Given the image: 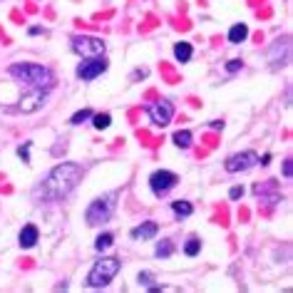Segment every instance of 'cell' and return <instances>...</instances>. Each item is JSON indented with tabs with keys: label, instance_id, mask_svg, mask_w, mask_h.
<instances>
[{
	"label": "cell",
	"instance_id": "cell-1",
	"mask_svg": "<svg viewBox=\"0 0 293 293\" xmlns=\"http://www.w3.org/2000/svg\"><path fill=\"white\" fill-rule=\"evenodd\" d=\"M80 181H82V167L75 164V162H62L37 186V197H42L47 202H55V199L67 197Z\"/></svg>",
	"mask_w": 293,
	"mask_h": 293
},
{
	"label": "cell",
	"instance_id": "cell-2",
	"mask_svg": "<svg viewBox=\"0 0 293 293\" xmlns=\"http://www.w3.org/2000/svg\"><path fill=\"white\" fill-rule=\"evenodd\" d=\"M10 75L23 80V82H28L30 87L35 89H50L55 85V75L47 67L35 65V62H15V65H10Z\"/></svg>",
	"mask_w": 293,
	"mask_h": 293
},
{
	"label": "cell",
	"instance_id": "cell-3",
	"mask_svg": "<svg viewBox=\"0 0 293 293\" xmlns=\"http://www.w3.org/2000/svg\"><path fill=\"white\" fill-rule=\"evenodd\" d=\"M117 273H119V259L105 256V259H100L97 264L92 266V271H89V276H87V283L92 288H105Z\"/></svg>",
	"mask_w": 293,
	"mask_h": 293
},
{
	"label": "cell",
	"instance_id": "cell-4",
	"mask_svg": "<svg viewBox=\"0 0 293 293\" xmlns=\"http://www.w3.org/2000/svg\"><path fill=\"white\" fill-rule=\"evenodd\" d=\"M115 209H117V194H105V197H100V199H94L92 204L87 206V224H102V221H110L112 219V214H115Z\"/></svg>",
	"mask_w": 293,
	"mask_h": 293
},
{
	"label": "cell",
	"instance_id": "cell-5",
	"mask_svg": "<svg viewBox=\"0 0 293 293\" xmlns=\"http://www.w3.org/2000/svg\"><path fill=\"white\" fill-rule=\"evenodd\" d=\"M72 50L82 58H102L107 45L100 40V37H92V35H77L72 37Z\"/></svg>",
	"mask_w": 293,
	"mask_h": 293
},
{
	"label": "cell",
	"instance_id": "cell-6",
	"mask_svg": "<svg viewBox=\"0 0 293 293\" xmlns=\"http://www.w3.org/2000/svg\"><path fill=\"white\" fill-rule=\"evenodd\" d=\"M256 164H259V154H256V152H241V154L229 157L224 167H226L229 174H236V172H246V169H251V167H256Z\"/></svg>",
	"mask_w": 293,
	"mask_h": 293
},
{
	"label": "cell",
	"instance_id": "cell-7",
	"mask_svg": "<svg viewBox=\"0 0 293 293\" xmlns=\"http://www.w3.org/2000/svg\"><path fill=\"white\" fill-rule=\"evenodd\" d=\"M176 181H179V176L174 172H167V169H159V172H154V174L149 176V186H152V191L154 194H167L169 189H174Z\"/></svg>",
	"mask_w": 293,
	"mask_h": 293
},
{
	"label": "cell",
	"instance_id": "cell-8",
	"mask_svg": "<svg viewBox=\"0 0 293 293\" xmlns=\"http://www.w3.org/2000/svg\"><path fill=\"white\" fill-rule=\"evenodd\" d=\"M149 117H152V122L157 127H167L172 122V117H174V105L167 102V100H159V102L149 105Z\"/></svg>",
	"mask_w": 293,
	"mask_h": 293
},
{
	"label": "cell",
	"instance_id": "cell-9",
	"mask_svg": "<svg viewBox=\"0 0 293 293\" xmlns=\"http://www.w3.org/2000/svg\"><path fill=\"white\" fill-rule=\"evenodd\" d=\"M107 70V62L102 58H87L80 67H77V77L80 80H94L97 75H102Z\"/></svg>",
	"mask_w": 293,
	"mask_h": 293
},
{
	"label": "cell",
	"instance_id": "cell-10",
	"mask_svg": "<svg viewBox=\"0 0 293 293\" xmlns=\"http://www.w3.org/2000/svg\"><path fill=\"white\" fill-rule=\"evenodd\" d=\"M42 105H45V92H42V89H35V92H30V94H25V97L20 100L18 110L25 112V115H30V112H37Z\"/></svg>",
	"mask_w": 293,
	"mask_h": 293
},
{
	"label": "cell",
	"instance_id": "cell-11",
	"mask_svg": "<svg viewBox=\"0 0 293 293\" xmlns=\"http://www.w3.org/2000/svg\"><path fill=\"white\" fill-rule=\"evenodd\" d=\"M157 221H144L142 226H137L134 231H132V238H137V241H146V238H154L157 236Z\"/></svg>",
	"mask_w": 293,
	"mask_h": 293
},
{
	"label": "cell",
	"instance_id": "cell-12",
	"mask_svg": "<svg viewBox=\"0 0 293 293\" xmlns=\"http://www.w3.org/2000/svg\"><path fill=\"white\" fill-rule=\"evenodd\" d=\"M37 236H40V231H37V226H32V224H28V226H23V231H20V246L23 249H32L35 243H37Z\"/></svg>",
	"mask_w": 293,
	"mask_h": 293
},
{
	"label": "cell",
	"instance_id": "cell-13",
	"mask_svg": "<svg viewBox=\"0 0 293 293\" xmlns=\"http://www.w3.org/2000/svg\"><path fill=\"white\" fill-rule=\"evenodd\" d=\"M249 37V28L243 25V23H238V25H234V28L229 30V40L234 42V45H238V42H243Z\"/></svg>",
	"mask_w": 293,
	"mask_h": 293
},
{
	"label": "cell",
	"instance_id": "cell-14",
	"mask_svg": "<svg viewBox=\"0 0 293 293\" xmlns=\"http://www.w3.org/2000/svg\"><path fill=\"white\" fill-rule=\"evenodd\" d=\"M174 58L179 60V62H189V60H191V45H189V42H176Z\"/></svg>",
	"mask_w": 293,
	"mask_h": 293
},
{
	"label": "cell",
	"instance_id": "cell-15",
	"mask_svg": "<svg viewBox=\"0 0 293 293\" xmlns=\"http://www.w3.org/2000/svg\"><path fill=\"white\" fill-rule=\"evenodd\" d=\"M172 209H174L176 216H191V211H194V206L189 204V202H172Z\"/></svg>",
	"mask_w": 293,
	"mask_h": 293
},
{
	"label": "cell",
	"instance_id": "cell-16",
	"mask_svg": "<svg viewBox=\"0 0 293 293\" xmlns=\"http://www.w3.org/2000/svg\"><path fill=\"white\" fill-rule=\"evenodd\" d=\"M174 144L181 146V149H186V146L191 144V132H189V129H179L174 134Z\"/></svg>",
	"mask_w": 293,
	"mask_h": 293
},
{
	"label": "cell",
	"instance_id": "cell-17",
	"mask_svg": "<svg viewBox=\"0 0 293 293\" xmlns=\"http://www.w3.org/2000/svg\"><path fill=\"white\" fill-rule=\"evenodd\" d=\"M172 254H174L172 241H159V243H157V256H159V259H169Z\"/></svg>",
	"mask_w": 293,
	"mask_h": 293
},
{
	"label": "cell",
	"instance_id": "cell-18",
	"mask_svg": "<svg viewBox=\"0 0 293 293\" xmlns=\"http://www.w3.org/2000/svg\"><path fill=\"white\" fill-rule=\"evenodd\" d=\"M112 243H115V236L112 234H100L97 241H94V249H97V251H105V249H110Z\"/></svg>",
	"mask_w": 293,
	"mask_h": 293
},
{
	"label": "cell",
	"instance_id": "cell-19",
	"mask_svg": "<svg viewBox=\"0 0 293 293\" xmlns=\"http://www.w3.org/2000/svg\"><path fill=\"white\" fill-rule=\"evenodd\" d=\"M199 249H202V241H199L197 236H191V238L186 241V246H184L186 256H197V254H199Z\"/></svg>",
	"mask_w": 293,
	"mask_h": 293
},
{
	"label": "cell",
	"instance_id": "cell-20",
	"mask_svg": "<svg viewBox=\"0 0 293 293\" xmlns=\"http://www.w3.org/2000/svg\"><path fill=\"white\" fill-rule=\"evenodd\" d=\"M97 129H107L110 124H112V117L107 115V112H102V115H94V122H92Z\"/></svg>",
	"mask_w": 293,
	"mask_h": 293
},
{
	"label": "cell",
	"instance_id": "cell-21",
	"mask_svg": "<svg viewBox=\"0 0 293 293\" xmlns=\"http://www.w3.org/2000/svg\"><path fill=\"white\" fill-rule=\"evenodd\" d=\"M92 117V110H80L77 115H72V119H70V124H82L85 119Z\"/></svg>",
	"mask_w": 293,
	"mask_h": 293
},
{
	"label": "cell",
	"instance_id": "cell-22",
	"mask_svg": "<svg viewBox=\"0 0 293 293\" xmlns=\"http://www.w3.org/2000/svg\"><path fill=\"white\" fill-rule=\"evenodd\" d=\"M18 154H20V159H23V162H30V142L25 146H20V149H18Z\"/></svg>",
	"mask_w": 293,
	"mask_h": 293
},
{
	"label": "cell",
	"instance_id": "cell-23",
	"mask_svg": "<svg viewBox=\"0 0 293 293\" xmlns=\"http://www.w3.org/2000/svg\"><path fill=\"white\" fill-rule=\"evenodd\" d=\"M226 70H229V72H238V70H241V60H231V62L226 65Z\"/></svg>",
	"mask_w": 293,
	"mask_h": 293
},
{
	"label": "cell",
	"instance_id": "cell-24",
	"mask_svg": "<svg viewBox=\"0 0 293 293\" xmlns=\"http://www.w3.org/2000/svg\"><path fill=\"white\" fill-rule=\"evenodd\" d=\"M139 283L142 286H149L152 283V273H139Z\"/></svg>",
	"mask_w": 293,
	"mask_h": 293
},
{
	"label": "cell",
	"instance_id": "cell-25",
	"mask_svg": "<svg viewBox=\"0 0 293 293\" xmlns=\"http://www.w3.org/2000/svg\"><path fill=\"white\" fill-rule=\"evenodd\" d=\"M241 194H243V189H241V186H234V189L229 191V197H231V199H238Z\"/></svg>",
	"mask_w": 293,
	"mask_h": 293
},
{
	"label": "cell",
	"instance_id": "cell-26",
	"mask_svg": "<svg viewBox=\"0 0 293 293\" xmlns=\"http://www.w3.org/2000/svg\"><path fill=\"white\" fill-rule=\"evenodd\" d=\"M291 172H293V164H291V159H286V164H283V174L291 176Z\"/></svg>",
	"mask_w": 293,
	"mask_h": 293
},
{
	"label": "cell",
	"instance_id": "cell-27",
	"mask_svg": "<svg viewBox=\"0 0 293 293\" xmlns=\"http://www.w3.org/2000/svg\"><path fill=\"white\" fill-rule=\"evenodd\" d=\"M211 129H224V122H219V119H216V122H211Z\"/></svg>",
	"mask_w": 293,
	"mask_h": 293
}]
</instances>
